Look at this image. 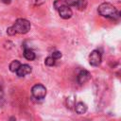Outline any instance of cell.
<instances>
[{
    "instance_id": "52a82bcc",
    "label": "cell",
    "mask_w": 121,
    "mask_h": 121,
    "mask_svg": "<svg viewBox=\"0 0 121 121\" xmlns=\"http://www.w3.org/2000/svg\"><path fill=\"white\" fill-rule=\"evenodd\" d=\"M90 78L91 75L87 70H81L78 75V82L79 84H84L90 79Z\"/></svg>"
},
{
    "instance_id": "e0dca14e",
    "label": "cell",
    "mask_w": 121,
    "mask_h": 121,
    "mask_svg": "<svg viewBox=\"0 0 121 121\" xmlns=\"http://www.w3.org/2000/svg\"><path fill=\"white\" fill-rule=\"evenodd\" d=\"M64 4V2H61L60 0H57V1H55V3H54V5H55V8L58 9L60 6H62Z\"/></svg>"
},
{
    "instance_id": "9c48e42d",
    "label": "cell",
    "mask_w": 121,
    "mask_h": 121,
    "mask_svg": "<svg viewBox=\"0 0 121 121\" xmlns=\"http://www.w3.org/2000/svg\"><path fill=\"white\" fill-rule=\"evenodd\" d=\"M24 57H25L27 60H33L35 59V53H34L31 49L26 48V49H25V51H24Z\"/></svg>"
},
{
    "instance_id": "9a60e30c",
    "label": "cell",
    "mask_w": 121,
    "mask_h": 121,
    "mask_svg": "<svg viewBox=\"0 0 121 121\" xmlns=\"http://www.w3.org/2000/svg\"><path fill=\"white\" fill-rule=\"evenodd\" d=\"M53 59H55V60H58V59H60L61 58V53L60 52V51H55V52H53L52 53V56H51Z\"/></svg>"
},
{
    "instance_id": "44dd1931",
    "label": "cell",
    "mask_w": 121,
    "mask_h": 121,
    "mask_svg": "<svg viewBox=\"0 0 121 121\" xmlns=\"http://www.w3.org/2000/svg\"><path fill=\"white\" fill-rule=\"evenodd\" d=\"M3 97V91H2V89H0V99Z\"/></svg>"
},
{
    "instance_id": "d6986e66",
    "label": "cell",
    "mask_w": 121,
    "mask_h": 121,
    "mask_svg": "<svg viewBox=\"0 0 121 121\" xmlns=\"http://www.w3.org/2000/svg\"><path fill=\"white\" fill-rule=\"evenodd\" d=\"M1 2H3L4 4H9L10 3V0H0Z\"/></svg>"
},
{
    "instance_id": "8992f818",
    "label": "cell",
    "mask_w": 121,
    "mask_h": 121,
    "mask_svg": "<svg viewBox=\"0 0 121 121\" xmlns=\"http://www.w3.org/2000/svg\"><path fill=\"white\" fill-rule=\"evenodd\" d=\"M31 71H32V69L28 64H21L20 67L18 68V70L16 71V74L18 77H25V76L30 74Z\"/></svg>"
},
{
    "instance_id": "277c9868",
    "label": "cell",
    "mask_w": 121,
    "mask_h": 121,
    "mask_svg": "<svg viewBox=\"0 0 121 121\" xmlns=\"http://www.w3.org/2000/svg\"><path fill=\"white\" fill-rule=\"evenodd\" d=\"M89 62L92 66H98L101 63V53L98 50H93L89 56Z\"/></svg>"
},
{
    "instance_id": "5b68a950",
    "label": "cell",
    "mask_w": 121,
    "mask_h": 121,
    "mask_svg": "<svg viewBox=\"0 0 121 121\" xmlns=\"http://www.w3.org/2000/svg\"><path fill=\"white\" fill-rule=\"evenodd\" d=\"M58 10H59L60 16L62 19H69V18H71L72 15H73L72 9L69 8V6H67V5H65V4H63L62 6H60V7L58 9Z\"/></svg>"
},
{
    "instance_id": "30bf717a",
    "label": "cell",
    "mask_w": 121,
    "mask_h": 121,
    "mask_svg": "<svg viewBox=\"0 0 121 121\" xmlns=\"http://www.w3.org/2000/svg\"><path fill=\"white\" fill-rule=\"evenodd\" d=\"M76 104V97L75 95H70L66 98V107L68 109H73Z\"/></svg>"
},
{
    "instance_id": "7a4b0ae2",
    "label": "cell",
    "mask_w": 121,
    "mask_h": 121,
    "mask_svg": "<svg viewBox=\"0 0 121 121\" xmlns=\"http://www.w3.org/2000/svg\"><path fill=\"white\" fill-rule=\"evenodd\" d=\"M12 27L14 28L16 33L19 34H26L30 30L31 25L29 23V21H27L26 19L24 18H19L15 21V23L13 24Z\"/></svg>"
},
{
    "instance_id": "8fae6325",
    "label": "cell",
    "mask_w": 121,
    "mask_h": 121,
    "mask_svg": "<svg viewBox=\"0 0 121 121\" xmlns=\"http://www.w3.org/2000/svg\"><path fill=\"white\" fill-rule=\"evenodd\" d=\"M20 65H21V62L19 60H12L10 62V64H9V70L11 72H16L18 70V68L20 67Z\"/></svg>"
},
{
    "instance_id": "3957f363",
    "label": "cell",
    "mask_w": 121,
    "mask_h": 121,
    "mask_svg": "<svg viewBox=\"0 0 121 121\" xmlns=\"http://www.w3.org/2000/svg\"><path fill=\"white\" fill-rule=\"evenodd\" d=\"M32 95L37 99H43L46 95V89L43 84H36L31 89Z\"/></svg>"
},
{
    "instance_id": "7c38bea8",
    "label": "cell",
    "mask_w": 121,
    "mask_h": 121,
    "mask_svg": "<svg viewBox=\"0 0 121 121\" xmlns=\"http://www.w3.org/2000/svg\"><path fill=\"white\" fill-rule=\"evenodd\" d=\"M76 6L78 7V9L79 10H83V9H85V8L87 6V1L86 0H78V4Z\"/></svg>"
},
{
    "instance_id": "ffe728a7",
    "label": "cell",
    "mask_w": 121,
    "mask_h": 121,
    "mask_svg": "<svg viewBox=\"0 0 121 121\" xmlns=\"http://www.w3.org/2000/svg\"><path fill=\"white\" fill-rule=\"evenodd\" d=\"M9 121H16V119H15V117L12 116V117H10V118L9 119Z\"/></svg>"
},
{
    "instance_id": "4fadbf2b",
    "label": "cell",
    "mask_w": 121,
    "mask_h": 121,
    "mask_svg": "<svg viewBox=\"0 0 121 121\" xmlns=\"http://www.w3.org/2000/svg\"><path fill=\"white\" fill-rule=\"evenodd\" d=\"M55 59H53L51 56L50 57H47L46 59H45V60H44V63H45V65H47V66H53L54 64H55Z\"/></svg>"
},
{
    "instance_id": "2e32d148",
    "label": "cell",
    "mask_w": 121,
    "mask_h": 121,
    "mask_svg": "<svg viewBox=\"0 0 121 121\" xmlns=\"http://www.w3.org/2000/svg\"><path fill=\"white\" fill-rule=\"evenodd\" d=\"M7 33L9 34V35H10V36H12V35H14L16 32H15V30H14V28L12 27V26H9L8 29H7Z\"/></svg>"
},
{
    "instance_id": "ac0fdd59",
    "label": "cell",
    "mask_w": 121,
    "mask_h": 121,
    "mask_svg": "<svg viewBox=\"0 0 121 121\" xmlns=\"http://www.w3.org/2000/svg\"><path fill=\"white\" fill-rule=\"evenodd\" d=\"M44 2V0H36V5H40V4H43Z\"/></svg>"
},
{
    "instance_id": "ba28073f",
    "label": "cell",
    "mask_w": 121,
    "mask_h": 121,
    "mask_svg": "<svg viewBox=\"0 0 121 121\" xmlns=\"http://www.w3.org/2000/svg\"><path fill=\"white\" fill-rule=\"evenodd\" d=\"M74 108H75L76 112L78 113V114H83L87 111V106L83 102H78L77 104H75V107Z\"/></svg>"
},
{
    "instance_id": "6da1fadb",
    "label": "cell",
    "mask_w": 121,
    "mask_h": 121,
    "mask_svg": "<svg viewBox=\"0 0 121 121\" xmlns=\"http://www.w3.org/2000/svg\"><path fill=\"white\" fill-rule=\"evenodd\" d=\"M97 10L101 16L106 17V18H115L119 14V12L115 9V7L110 3H102L98 7Z\"/></svg>"
},
{
    "instance_id": "5bb4252c",
    "label": "cell",
    "mask_w": 121,
    "mask_h": 121,
    "mask_svg": "<svg viewBox=\"0 0 121 121\" xmlns=\"http://www.w3.org/2000/svg\"><path fill=\"white\" fill-rule=\"evenodd\" d=\"M78 0H64V4L67 6H76Z\"/></svg>"
}]
</instances>
